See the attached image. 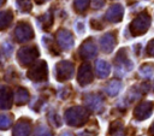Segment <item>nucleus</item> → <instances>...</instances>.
<instances>
[{
  "label": "nucleus",
  "mask_w": 154,
  "mask_h": 136,
  "mask_svg": "<svg viewBox=\"0 0 154 136\" xmlns=\"http://www.w3.org/2000/svg\"><path fill=\"white\" fill-rule=\"evenodd\" d=\"M150 25V17L143 12L141 14H138L131 23V31L134 35H142L147 31V29Z\"/></svg>",
  "instance_id": "f257e3e1"
},
{
  "label": "nucleus",
  "mask_w": 154,
  "mask_h": 136,
  "mask_svg": "<svg viewBox=\"0 0 154 136\" xmlns=\"http://www.w3.org/2000/svg\"><path fill=\"white\" fill-rule=\"evenodd\" d=\"M37 55H38V53H37V49L35 47H24V48L19 49V52H18L19 61L23 65L30 64Z\"/></svg>",
  "instance_id": "f03ea898"
},
{
  "label": "nucleus",
  "mask_w": 154,
  "mask_h": 136,
  "mask_svg": "<svg viewBox=\"0 0 154 136\" xmlns=\"http://www.w3.org/2000/svg\"><path fill=\"white\" fill-rule=\"evenodd\" d=\"M123 14H124V8L120 4H114L112 5L107 12H106V18L109 20V22H113V23H117L119 20H122L123 18Z\"/></svg>",
  "instance_id": "7ed1b4c3"
},
{
  "label": "nucleus",
  "mask_w": 154,
  "mask_h": 136,
  "mask_svg": "<svg viewBox=\"0 0 154 136\" xmlns=\"http://www.w3.org/2000/svg\"><path fill=\"white\" fill-rule=\"evenodd\" d=\"M32 30L30 28L29 24L26 23H19L16 28V37L18 41L23 42V41H28L32 37Z\"/></svg>",
  "instance_id": "20e7f679"
},
{
  "label": "nucleus",
  "mask_w": 154,
  "mask_h": 136,
  "mask_svg": "<svg viewBox=\"0 0 154 136\" xmlns=\"http://www.w3.org/2000/svg\"><path fill=\"white\" fill-rule=\"evenodd\" d=\"M57 39H58V42L59 45L65 48V49H69L72 45H73V39H72V35L70 31L67 30H59L58 34H57Z\"/></svg>",
  "instance_id": "39448f33"
},
{
  "label": "nucleus",
  "mask_w": 154,
  "mask_h": 136,
  "mask_svg": "<svg viewBox=\"0 0 154 136\" xmlns=\"http://www.w3.org/2000/svg\"><path fill=\"white\" fill-rule=\"evenodd\" d=\"M96 54V47L93 41L87 40L82 46H81V55L84 58H91Z\"/></svg>",
  "instance_id": "423d86ee"
},
{
  "label": "nucleus",
  "mask_w": 154,
  "mask_h": 136,
  "mask_svg": "<svg viewBox=\"0 0 154 136\" xmlns=\"http://www.w3.org/2000/svg\"><path fill=\"white\" fill-rule=\"evenodd\" d=\"M114 45H116V40L109 32L102 36V39H101V48H102L103 52L109 53L113 49Z\"/></svg>",
  "instance_id": "0eeeda50"
},
{
  "label": "nucleus",
  "mask_w": 154,
  "mask_h": 136,
  "mask_svg": "<svg viewBox=\"0 0 154 136\" xmlns=\"http://www.w3.org/2000/svg\"><path fill=\"white\" fill-rule=\"evenodd\" d=\"M59 75L64 76L63 78H70V76L73 73V65L70 61H61L58 65Z\"/></svg>",
  "instance_id": "6e6552de"
},
{
  "label": "nucleus",
  "mask_w": 154,
  "mask_h": 136,
  "mask_svg": "<svg viewBox=\"0 0 154 136\" xmlns=\"http://www.w3.org/2000/svg\"><path fill=\"white\" fill-rule=\"evenodd\" d=\"M79 82L81 83H87L91 79V70H90V66L88 64H83L79 69Z\"/></svg>",
  "instance_id": "1a4fd4ad"
},
{
  "label": "nucleus",
  "mask_w": 154,
  "mask_h": 136,
  "mask_svg": "<svg viewBox=\"0 0 154 136\" xmlns=\"http://www.w3.org/2000/svg\"><path fill=\"white\" fill-rule=\"evenodd\" d=\"M12 20V12L11 11H1L0 12V30L7 28Z\"/></svg>",
  "instance_id": "9d476101"
},
{
  "label": "nucleus",
  "mask_w": 154,
  "mask_h": 136,
  "mask_svg": "<svg viewBox=\"0 0 154 136\" xmlns=\"http://www.w3.org/2000/svg\"><path fill=\"white\" fill-rule=\"evenodd\" d=\"M96 70H97V73H99L101 77H105V76H107L108 72H109V66H108V64H107L106 61L99 60V61L96 63Z\"/></svg>",
  "instance_id": "9b49d317"
},
{
  "label": "nucleus",
  "mask_w": 154,
  "mask_h": 136,
  "mask_svg": "<svg viewBox=\"0 0 154 136\" xmlns=\"http://www.w3.org/2000/svg\"><path fill=\"white\" fill-rule=\"evenodd\" d=\"M89 2L90 0H73V6L78 12H82L89 6Z\"/></svg>",
  "instance_id": "f8f14e48"
},
{
  "label": "nucleus",
  "mask_w": 154,
  "mask_h": 136,
  "mask_svg": "<svg viewBox=\"0 0 154 136\" xmlns=\"http://www.w3.org/2000/svg\"><path fill=\"white\" fill-rule=\"evenodd\" d=\"M103 4H105V0H91V5L95 8H99V7L103 6Z\"/></svg>",
  "instance_id": "ddd939ff"
},
{
  "label": "nucleus",
  "mask_w": 154,
  "mask_h": 136,
  "mask_svg": "<svg viewBox=\"0 0 154 136\" xmlns=\"http://www.w3.org/2000/svg\"><path fill=\"white\" fill-rule=\"evenodd\" d=\"M148 54L154 57V40L148 45Z\"/></svg>",
  "instance_id": "4468645a"
},
{
  "label": "nucleus",
  "mask_w": 154,
  "mask_h": 136,
  "mask_svg": "<svg viewBox=\"0 0 154 136\" xmlns=\"http://www.w3.org/2000/svg\"><path fill=\"white\" fill-rule=\"evenodd\" d=\"M5 1H6V0H0V7H1V6L5 4Z\"/></svg>",
  "instance_id": "2eb2a0df"
}]
</instances>
